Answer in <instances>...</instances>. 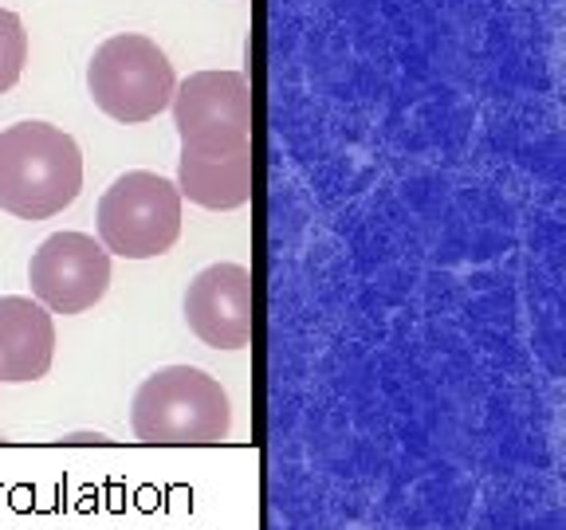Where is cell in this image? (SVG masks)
<instances>
[{"label":"cell","instance_id":"8fae6325","mask_svg":"<svg viewBox=\"0 0 566 530\" xmlns=\"http://www.w3.org/2000/svg\"><path fill=\"white\" fill-rule=\"evenodd\" d=\"M63 444H111L106 433H75V436H63Z\"/></svg>","mask_w":566,"mask_h":530},{"label":"cell","instance_id":"277c9868","mask_svg":"<svg viewBox=\"0 0 566 530\" xmlns=\"http://www.w3.org/2000/svg\"><path fill=\"white\" fill-rule=\"evenodd\" d=\"M177 236H181V193L169 177L130 169L98 201V244L111 256H166Z\"/></svg>","mask_w":566,"mask_h":530},{"label":"cell","instance_id":"5b68a950","mask_svg":"<svg viewBox=\"0 0 566 530\" xmlns=\"http://www.w3.org/2000/svg\"><path fill=\"white\" fill-rule=\"evenodd\" d=\"M169 106L181 150L232 153L252 146V91L240 71H197L177 83Z\"/></svg>","mask_w":566,"mask_h":530},{"label":"cell","instance_id":"3957f363","mask_svg":"<svg viewBox=\"0 0 566 530\" xmlns=\"http://www.w3.org/2000/svg\"><path fill=\"white\" fill-rule=\"evenodd\" d=\"M174 63L150 35L123 32L95 47L87 63V91L115 123H150L174 98Z\"/></svg>","mask_w":566,"mask_h":530},{"label":"cell","instance_id":"7a4b0ae2","mask_svg":"<svg viewBox=\"0 0 566 530\" xmlns=\"http://www.w3.org/2000/svg\"><path fill=\"white\" fill-rule=\"evenodd\" d=\"M130 428L142 444H221L232 433V401L212 373L166 365L134 393Z\"/></svg>","mask_w":566,"mask_h":530},{"label":"cell","instance_id":"8992f818","mask_svg":"<svg viewBox=\"0 0 566 530\" xmlns=\"http://www.w3.org/2000/svg\"><path fill=\"white\" fill-rule=\"evenodd\" d=\"M28 283L52 315H83L111 287V252L87 232H55L32 252Z\"/></svg>","mask_w":566,"mask_h":530},{"label":"cell","instance_id":"6da1fadb","mask_svg":"<svg viewBox=\"0 0 566 530\" xmlns=\"http://www.w3.org/2000/svg\"><path fill=\"white\" fill-rule=\"evenodd\" d=\"M83 189V153L52 123H17L0 130V209L20 221H48Z\"/></svg>","mask_w":566,"mask_h":530},{"label":"cell","instance_id":"ba28073f","mask_svg":"<svg viewBox=\"0 0 566 530\" xmlns=\"http://www.w3.org/2000/svg\"><path fill=\"white\" fill-rule=\"evenodd\" d=\"M55 358V322L44 303L28 295L0 299V381L28 385L52 370Z\"/></svg>","mask_w":566,"mask_h":530},{"label":"cell","instance_id":"52a82bcc","mask_svg":"<svg viewBox=\"0 0 566 530\" xmlns=\"http://www.w3.org/2000/svg\"><path fill=\"white\" fill-rule=\"evenodd\" d=\"M186 322L212 350H244L256 335V295L244 264H212L186 292Z\"/></svg>","mask_w":566,"mask_h":530},{"label":"cell","instance_id":"9c48e42d","mask_svg":"<svg viewBox=\"0 0 566 530\" xmlns=\"http://www.w3.org/2000/svg\"><path fill=\"white\" fill-rule=\"evenodd\" d=\"M252 146L232 153H193L181 150L177 158V193L209 212H232L252 201Z\"/></svg>","mask_w":566,"mask_h":530},{"label":"cell","instance_id":"30bf717a","mask_svg":"<svg viewBox=\"0 0 566 530\" xmlns=\"http://www.w3.org/2000/svg\"><path fill=\"white\" fill-rule=\"evenodd\" d=\"M28 63V32L17 12L0 9V95L12 91Z\"/></svg>","mask_w":566,"mask_h":530}]
</instances>
